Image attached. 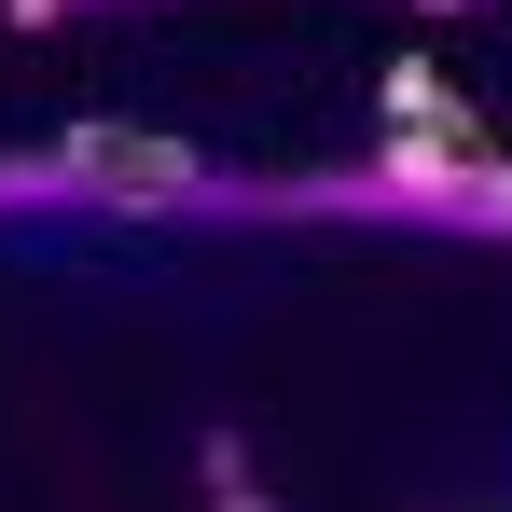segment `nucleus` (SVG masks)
<instances>
[{"mask_svg":"<svg viewBox=\"0 0 512 512\" xmlns=\"http://www.w3.org/2000/svg\"><path fill=\"white\" fill-rule=\"evenodd\" d=\"M56 180L97 194V208H194V194H208V167H194L180 139H153V125H70V139H56Z\"/></svg>","mask_w":512,"mask_h":512,"instance_id":"f03ea898","label":"nucleus"},{"mask_svg":"<svg viewBox=\"0 0 512 512\" xmlns=\"http://www.w3.org/2000/svg\"><path fill=\"white\" fill-rule=\"evenodd\" d=\"M56 14H70V0H0V28H56Z\"/></svg>","mask_w":512,"mask_h":512,"instance_id":"39448f33","label":"nucleus"},{"mask_svg":"<svg viewBox=\"0 0 512 512\" xmlns=\"http://www.w3.org/2000/svg\"><path fill=\"white\" fill-rule=\"evenodd\" d=\"M208 499H222V512H263V485H250V457H236V443H208Z\"/></svg>","mask_w":512,"mask_h":512,"instance_id":"20e7f679","label":"nucleus"},{"mask_svg":"<svg viewBox=\"0 0 512 512\" xmlns=\"http://www.w3.org/2000/svg\"><path fill=\"white\" fill-rule=\"evenodd\" d=\"M374 194H388V208H443V222H471V236H512V167L485 153L471 111H457V125H388Z\"/></svg>","mask_w":512,"mask_h":512,"instance_id":"f257e3e1","label":"nucleus"},{"mask_svg":"<svg viewBox=\"0 0 512 512\" xmlns=\"http://www.w3.org/2000/svg\"><path fill=\"white\" fill-rule=\"evenodd\" d=\"M388 125H457V97H443V70H416V56H402V70H388Z\"/></svg>","mask_w":512,"mask_h":512,"instance_id":"7ed1b4c3","label":"nucleus"},{"mask_svg":"<svg viewBox=\"0 0 512 512\" xmlns=\"http://www.w3.org/2000/svg\"><path fill=\"white\" fill-rule=\"evenodd\" d=\"M416 14H471V0H416Z\"/></svg>","mask_w":512,"mask_h":512,"instance_id":"423d86ee","label":"nucleus"}]
</instances>
